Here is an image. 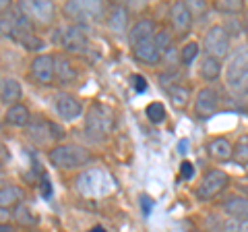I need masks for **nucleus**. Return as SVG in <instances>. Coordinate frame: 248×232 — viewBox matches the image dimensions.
Here are the masks:
<instances>
[{
	"instance_id": "nucleus-29",
	"label": "nucleus",
	"mask_w": 248,
	"mask_h": 232,
	"mask_svg": "<svg viewBox=\"0 0 248 232\" xmlns=\"http://www.w3.org/2000/svg\"><path fill=\"white\" fill-rule=\"evenodd\" d=\"M197 54H199V44H197V42H188V44H186L184 48H182L180 58H182V63H184L186 66H188V65L192 63V60L197 58Z\"/></svg>"
},
{
	"instance_id": "nucleus-23",
	"label": "nucleus",
	"mask_w": 248,
	"mask_h": 232,
	"mask_svg": "<svg viewBox=\"0 0 248 232\" xmlns=\"http://www.w3.org/2000/svg\"><path fill=\"white\" fill-rule=\"evenodd\" d=\"M19 201H23V189L17 187V184H2L0 189V203L2 207L6 205H19Z\"/></svg>"
},
{
	"instance_id": "nucleus-36",
	"label": "nucleus",
	"mask_w": 248,
	"mask_h": 232,
	"mask_svg": "<svg viewBox=\"0 0 248 232\" xmlns=\"http://www.w3.org/2000/svg\"><path fill=\"white\" fill-rule=\"evenodd\" d=\"M141 205H143V214H145V215H149L153 201H151L149 197H147V195H143V197H141Z\"/></svg>"
},
{
	"instance_id": "nucleus-34",
	"label": "nucleus",
	"mask_w": 248,
	"mask_h": 232,
	"mask_svg": "<svg viewBox=\"0 0 248 232\" xmlns=\"http://www.w3.org/2000/svg\"><path fill=\"white\" fill-rule=\"evenodd\" d=\"M133 81H135V89L139 91V94H143V91H147V81H145V77L135 75V77H133Z\"/></svg>"
},
{
	"instance_id": "nucleus-35",
	"label": "nucleus",
	"mask_w": 248,
	"mask_h": 232,
	"mask_svg": "<svg viewBox=\"0 0 248 232\" xmlns=\"http://www.w3.org/2000/svg\"><path fill=\"white\" fill-rule=\"evenodd\" d=\"M40 191H42V195H44V197H50V195H52V187H50V181H48V176H44V179H42Z\"/></svg>"
},
{
	"instance_id": "nucleus-6",
	"label": "nucleus",
	"mask_w": 248,
	"mask_h": 232,
	"mask_svg": "<svg viewBox=\"0 0 248 232\" xmlns=\"http://www.w3.org/2000/svg\"><path fill=\"white\" fill-rule=\"evenodd\" d=\"M203 46L207 56L221 58L230 52V32L223 25H213L207 29V33L203 37Z\"/></svg>"
},
{
	"instance_id": "nucleus-31",
	"label": "nucleus",
	"mask_w": 248,
	"mask_h": 232,
	"mask_svg": "<svg viewBox=\"0 0 248 232\" xmlns=\"http://www.w3.org/2000/svg\"><path fill=\"white\" fill-rule=\"evenodd\" d=\"M155 44H157L159 52H164L170 48V44H172V35H170V32H166V29H161V32L155 33Z\"/></svg>"
},
{
	"instance_id": "nucleus-13",
	"label": "nucleus",
	"mask_w": 248,
	"mask_h": 232,
	"mask_svg": "<svg viewBox=\"0 0 248 232\" xmlns=\"http://www.w3.org/2000/svg\"><path fill=\"white\" fill-rule=\"evenodd\" d=\"M130 48H133L135 56L139 60L149 63V65L157 63L159 56H161L157 44H155V35H149V37H143V40H139V42H133V44H130Z\"/></svg>"
},
{
	"instance_id": "nucleus-38",
	"label": "nucleus",
	"mask_w": 248,
	"mask_h": 232,
	"mask_svg": "<svg viewBox=\"0 0 248 232\" xmlns=\"http://www.w3.org/2000/svg\"><path fill=\"white\" fill-rule=\"evenodd\" d=\"M91 232H106V230H104V228H102V226H95V228H93V230H91Z\"/></svg>"
},
{
	"instance_id": "nucleus-40",
	"label": "nucleus",
	"mask_w": 248,
	"mask_h": 232,
	"mask_svg": "<svg viewBox=\"0 0 248 232\" xmlns=\"http://www.w3.org/2000/svg\"><path fill=\"white\" fill-rule=\"evenodd\" d=\"M33 232H35V230H33Z\"/></svg>"
},
{
	"instance_id": "nucleus-32",
	"label": "nucleus",
	"mask_w": 248,
	"mask_h": 232,
	"mask_svg": "<svg viewBox=\"0 0 248 232\" xmlns=\"http://www.w3.org/2000/svg\"><path fill=\"white\" fill-rule=\"evenodd\" d=\"M23 48H27V50H31V52H35V50H40V48H44V42L40 40V37H35L33 33L31 35H27V37H23V40L19 42Z\"/></svg>"
},
{
	"instance_id": "nucleus-30",
	"label": "nucleus",
	"mask_w": 248,
	"mask_h": 232,
	"mask_svg": "<svg viewBox=\"0 0 248 232\" xmlns=\"http://www.w3.org/2000/svg\"><path fill=\"white\" fill-rule=\"evenodd\" d=\"M223 232H248V222L230 218L223 222Z\"/></svg>"
},
{
	"instance_id": "nucleus-3",
	"label": "nucleus",
	"mask_w": 248,
	"mask_h": 232,
	"mask_svg": "<svg viewBox=\"0 0 248 232\" xmlns=\"http://www.w3.org/2000/svg\"><path fill=\"white\" fill-rule=\"evenodd\" d=\"M50 162L56 168L75 170V168H81L83 164L89 162V151L85 148H81V145H75V143L56 145V148L50 151Z\"/></svg>"
},
{
	"instance_id": "nucleus-18",
	"label": "nucleus",
	"mask_w": 248,
	"mask_h": 232,
	"mask_svg": "<svg viewBox=\"0 0 248 232\" xmlns=\"http://www.w3.org/2000/svg\"><path fill=\"white\" fill-rule=\"evenodd\" d=\"M223 212L236 220L248 222V197H240V195L228 197L223 201Z\"/></svg>"
},
{
	"instance_id": "nucleus-26",
	"label": "nucleus",
	"mask_w": 248,
	"mask_h": 232,
	"mask_svg": "<svg viewBox=\"0 0 248 232\" xmlns=\"http://www.w3.org/2000/svg\"><path fill=\"white\" fill-rule=\"evenodd\" d=\"M215 9L219 13H223V15H238L244 9V4L240 2V0H217Z\"/></svg>"
},
{
	"instance_id": "nucleus-33",
	"label": "nucleus",
	"mask_w": 248,
	"mask_h": 232,
	"mask_svg": "<svg viewBox=\"0 0 248 232\" xmlns=\"http://www.w3.org/2000/svg\"><path fill=\"white\" fill-rule=\"evenodd\" d=\"M192 176H195V166H192L190 162H182V166H180V179L182 181H190Z\"/></svg>"
},
{
	"instance_id": "nucleus-11",
	"label": "nucleus",
	"mask_w": 248,
	"mask_h": 232,
	"mask_svg": "<svg viewBox=\"0 0 248 232\" xmlns=\"http://www.w3.org/2000/svg\"><path fill=\"white\" fill-rule=\"evenodd\" d=\"M31 77L37 83H50L56 77V58L50 54H40L31 63Z\"/></svg>"
},
{
	"instance_id": "nucleus-1",
	"label": "nucleus",
	"mask_w": 248,
	"mask_h": 232,
	"mask_svg": "<svg viewBox=\"0 0 248 232\" xmlns=\"http://www.w3.org/2000/svg\"><path fill=\"white\" fill-rule=\"evenodd\" d=\"M75 189L81 193L83 197H106L116 189V181L106 168H89L79 174V179L75 181Z\"/></svg>"
},
{
	"instance_id": "nucleus-20",
	"label": "nucleus",
	"mask_w": 248,
	"mask_h": 232,
	"mask_svg": "<svg viewBox=\"0 0 248 232\" xmlns=\"http://www.w3.org/2000/svg\"><path fill=\"white\" fill-rule=\"evenodd\" d=\"M4 120L13 127H27L31 122V114L27 110V106L15 104V106H9V110L4 112Z\"/></svg>"
},
{
	"instance_id": "nucleus-2",
	"label": "nucleus",
	"mask_w": 248,
	"mask_h": 232,
	"mask_svg": "<svg viewBox=\"0 0 248 232\" xmlns=\"http://www.w3.org/2000/svg\"><path fill=\"white\" fill-rule=\"evenodd\" d=\"M226 83L236 96H248V46L232 52L226 66Z\"/></svg>"
},
{
	"instance_id": "nucleus-14",
	"label": "nucleus",
	"mask_w": 248,
	"mask_h": 232,
	"mask_svg": "<svg viewBox=\"0 0 248 232\" xmlns=\"http://www.w3.org/2000/svg\"><path fill=\"white\" fill-rule=\"evenodd\" d=\"M62 46L68 52H83L87 48V35L81 25H68L62 32Z\"/></svg>"
},
{
	"instance_id": "nucleus-10",
	"label": "nucleus",
	"mask_w": 248,
	"mask_h": 232,
	"mask_svg": "<svg viewBox=\"0 0 248 232\" xmlns=\"http://www.w3.org/2000/svg\"><path fill=\"white\" fill-rule=\"evenodd\" d=\"M54 108H56V112L62 120H75V118H79L83 112V106L79 99L71 94H64V91L54 96Z\"/></svg>"
},
{
	"instance_id": "nucleus-24",
	"label": "nucleus",
	"mask_w": 248,
	"mask_h": 232,
	"mask_svg": "<svg viewBox=\"0 0 248 232\" xmlns=\"http://www.w3.org/2000/svg\"><path fill=\"white\" fill-rule=\"evenodd\" d=\"M15 218H17V222L23 224V226H35L37 224V215L31 212L25 203H19L15 207Z\"/></svg>"
},
{
	"instance_id": "nucleus-9",
	"label": "nucleus",
	"mask_w": 248,
	"mask_h": 232,
	"mask_svg": "<svg viewBox=\"0 0 248 232\" xmlns=\"http://www.w3.org/2000/svg\"><path fill=\"white\" fill-rule=\"evenodd\" d=\"M19 9L31 19V23H42V25H48L54 19V4L48 0H29V2H21Z\"/></svg>"
},
{
	"instance_id": "nucleus-37",
	"label": "nucleus",
	"mask_w": 248,
	"mask_h": 232,
	"mask_svg": "<svg viewBox=\"0 0 248 232\" xmlns=\"http://www.w3.org/2000/svg\"><path fill=\"white\" fill-rule=\"evenodd\" d=\"M180 153H186V141L180 143Z\"/></svg>"
},
{
	"instance_id": "nucleus-28",
	"label": "nucleus",
	"mask_w": 248,
	"mask_h": 232,
	"mask_svg": "<svg viewBox=\"0 0 248 232\" xmlns=\"http://www.w3.org/2000/svg\"><path fill=\"white\" fill-rule=\"evenodd\" d=\"M170 98H172L178 106H186L190 99V94L186 87H182V85H174V87H170Z\"/></svg>"
},
{
	"instance_id": "nucleus-7",
	"label": "nucleus",
	"mask_w": 248,
	"mask_h": 232,
	"mask_svg": "<svg viewBox=\"0 0 248 232\" xmlns=\"http://www.w3.org/2000/svg\"><path fill=\"white\" fill-rule=\"evenodd\" d=\"M104 13V4L102 2H66L64 4V15L68 19H73L77 23L83 21H97Z\"/></svg>"
},
{
	"instance_id": "nucleus-17",
	"label": "nucleus",
	"mask_w": 248,
	"mask_h": 232,
	"mask_svg": "<svg viewBox=\"0 0 248 232\" xmlns=\"http://www.w3.org/2000/svg\"><path fill=\"white\" fill-rule=\"evenodd\" d=\"M207 151H209V156L217 162H228L234 158V148H232V143L226 137H215L213 141H209Z\"/></svg>"
},
{
	"instance_id": "nucleus-21",
	"label": "nucleus",
	"mask_w": 248,
	"mask_h": 232,
	"mask_svg": "<svg viewBox=\"0 0 248 232\" xmlns=\"http://www.w3.org/2000/svg\"><path fill=\"white\" fill-rule=\"evenodd\" d=\"M199 73L205 81H215L219 79L221 75V60L215 58V56H205L201 60V66H199Z\"/></svg>"
},
{
	"instance_id": "nucleus-19",
	"label": "nucleus",
	"mask_w": 248,
	"mask_h": 232,
	"mask_svg": "<svg viewBox=\"0 0 248 232\" xmlns=\"http://www.w3.org/2000/svg\"><path fill=\"white\" fill-rule=\"evenodd\" d=\"M21 83L17 79H11V77H4L2 83H0V99H2V104H11L15 106L17 99H21Z\"/></svg>"
},
{
	"instance_id": "nucleus-5",
	"label": "nucleus",
	"mask_w": 248,
	"mask_h": 232,
	"mask_svg": "<svg viewBox=\"0 0 248 232\" xmlns=\"http://www.w3.org/2000/svg\"><path fill=\"white\" fill-rule=\"evenodd\" d=\"M27 137L33 141L35 145H48L50 141H58V139L64 137V131L60 127H56L54 122L42 118V116H35L31 118V122L27 125Z\"/></svg>"
},
{
	"instance_id": "nucleus-12",
	"label": "nucleus",
	"mask_w": 248,
	"mask_h": 232,
	"mask_svg": "<svg viewBox=\"0 0 248 232\" xmlns=\"http://www.w3.org/2000/svg\"><path fill=\"white\" fill-rule=\"evenodd\" d=\"M219 110V96L213 87H203L195 98V112L201 118H209Z\"/></svg>"
},
{
	"instance_id": "nucleus-39",
	"label": "nucleus",
	"mask_w": 248,
	"mask_h": 232,
	"mask_svg": "<svg viewBox=\"0 0 248 232\" xmlns=\"http://www.w3.org/2000/svg\"><path fill=\"white\" fill-rule=\"evenodd\" d=\"M2 232H13V228H9V226H4L2 224Z\"/></svg>"
},
{
	"instance_id": "nucleus-15",
	"label": "nucleus",
	"mask_w": 248,
	"mask_h": 232,
	"mask_svg": "<svg viewBox=\"0 0 248 232\" xmlns=\"http://www.w3.org/2000/svg\"><path fill=\"white\" fill-rule=\"evenodd\" d=\"M170 21H172V27L178 33L188 32L190 23H192V11L186 2H174L172 9H170Z\"/></svg>"
},
{
	"instance_id": "nucleus-25",
	"label": "nucleus",
	"mask_w": 248,
	"mask_h": 232,
	"mask_svg": "<svg viewBox=\"0 0 248 232\" xmlns=\"http://www.w3.org/2000/svg\"><path fill=\"white\" fill-rule=\"evenodd\" d=\"M145 114H147V118H149L153 125H159V122L166 120V108H164V104H159V102H153V104L147 106Z\"/></svg>"
},
{
	"instance_id": "nucleus-8",
	"label": "nucleus",
	"mask_w": 248,
	"mask_h": 232,
	"mask_svg": "<svg viewBox=\"0 0 248 232\" xmlns=\"http://www.w3.org/2000/svg\"><path fill=\"white\" fill-rule=\"evenodd\" d=\"M226 187H228V174L223 172V170H209V172L203 176L201 184H199L197 195L203 201H209V199L219 195Z\"/></svg>"
},
{
	"instance_id": "nucleus-16",
	"label": "nucleus",
	"mask_w": 248,
	"mask_h": 232,
	"mask_svg": "<svg viewBox=\"0 0 248 232\" xmlns=\"http://www.w3.org/2000/svg\"><path fill=\"white\" fill-rule=\"evenodd\" d=\"M106 23H108V29L114 32L116 35H124L128 27V11L124 9L122 4H112L108 9V15H106Z\"/></svg>"
},
{
	"instance_id": "nucleus-27",
	"label": "nucleus",
	"mask_w": 248,
	"mask_h": 232,
	"mask_svg": "<svg viewBox=\"0 0 248 232\" xmlns=\"http://www.w3.org/2000/svg\"><path fill=\"white\" fill-rule=\"evenodd\" d=\"M234 158L242 164H248V133L238 139L236 148H234Z\"/></svg>"
},
{
	"instance_id": "nucleus-4",
	"label": "nucleus",
	"mask_w": 248,
	"mask_h": 232,
	"mask_svg": "<svg viewBox=\"0 0 248 232\" xmlns=\"http://www.w3.org/2000/svg\"><path fill=\"white\" fill-rule=\"evenodd\" d=\"M85 127L91 135L95 137H104L112 131L114 127V112L112 108H108L102 102L91 104V108L87 110V116H85Z\"/></svg>"
},
{
	"instance_id": "nucleus-22",
	"label": "nucleus",
	"mask_w": 248,
	"mask_h": 232,
	"mask_svg": "<svg viewBox=\"0 0 248 232\" xmlns=\"http://www.w3.org/2000/svg\"><path fill=\"white\" fill-rule=\"evenodd\" d=\"M56 77L62 83H71L77 79V68L66 56H56Z\"/></svg>"
}]
</instances>
